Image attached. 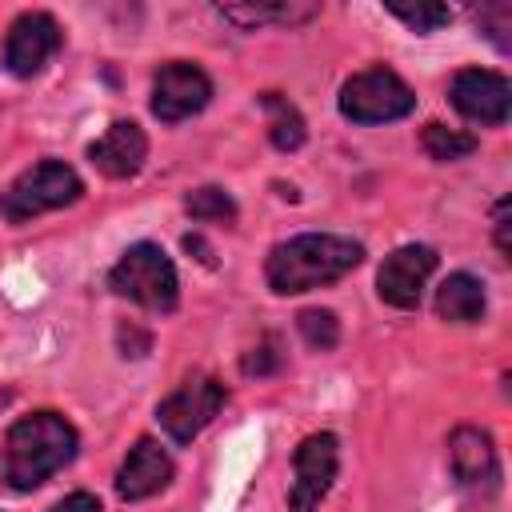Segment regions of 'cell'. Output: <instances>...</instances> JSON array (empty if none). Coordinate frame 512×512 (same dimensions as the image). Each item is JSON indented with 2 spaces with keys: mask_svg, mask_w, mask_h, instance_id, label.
<instances>
[{
  "mask_svg": "<svg viewBox=\"0 0 512 512\" xmlns=\"http://www.w3.org/2000/svg\"><path fill=\"white\" fill-rule=\"evenodd\" d=\"M364 260V248L352 236H332V232H304L268 252L264 276L276 296H296L324 288L340 276H348Z\"/></svg>",
  "mask_w": 512,
  "mask_h": 512,
  "instance_id": "cell-1",
  "label": "cell"
},
{
  "mask_svg": "<svg viewBox=\"0 0 512 512\" xmlns=\"http://www.w3.org/2000/svg\"><path fill=\"white\" fill-rule=\"evenodd\" d=\"M80 436L60 412H32L8 428L4 440V480L12 492L40 488L52 472L76 460Z\"/></svg>",
  "mask_w": 512,
  "mask_h": 512,
  "instance_id": "cell-2",
  "label": "cell"
},
{
  "mask_svg": "<svg viewBox=\"0 0 512 512\" xmlns=\"http://www.w3.org/2000/svg\"><path fill=\"white\" fill-rule=\"evenodd\" d=\"M108 284L116 296L148 308V312H172L180 300V280H176V264L168 260V252L152 240L132 244L108 272Z\"/></svg>",
  "mask_w": 512,
  "mask_h": 512,
  "instance_id": "cell-3",
  "label": "cell"
},
{
  "mask_svg": "<svg viewBox=\"0 0 512 512\" xmlns=\"http://www.w3.org/2000/svg\"><path fill=\"white\" fill-rule=\"evenodd\" d=\"M80 192H84V180L76 176V168H68L64 160H40V164H32L28 172H20L4 188L0 212H4L8 224H28L40 212L76 204Z\"/></svg>",
  "mask_w": 512,
  "mask_h": 512,
  "instance_id": "cell-4",
  "label": "cell"
},
{
  "mask_svg": "<svg viewBox=\"0 0 512 512\" xmlns=\"http://www.w3.org/2000/svg\"><path fill=\"white\" fill-rule=\"evenodd\" d=\"M412 108H416L412 88L384 64L348 76L340 88V112L352 124H388V120L408 116Z\"/></svg>",
  "mask_w": 512,
  "mask_h": 512,
  "instance_id": "cell-5",
  "label": "cell"
},
{
  "mask_svg": "<svg viewBox=\"0 0 512 512\" xmlns=\"http://www.w3.org/2000/svg\"><path fill=\"white\" fill-rule=\"evenodd\" d=\"M220 408H224V384L212 376H188L168 400H160L156 416L176 444H192L216 420Z\"/></svg>",
  "mask_w": 512,
  "mask_h": 512,
  "instance_id": "cell-6",
  "label": "cell"
},
{
  "mask_svg": "<svg viewBox=\"0 0 512 512\" xmlns=\"http://www.w3.org/2000/svg\"><path fill=\"white\" fill-rule=\"evenodd\" d=\"M340 468V440L332 432H312L300 440L296 456H292V492H288V508L292 512H316L320 500L328 496L332 480Z\"/></svg>",
  "mask_w": 512,
  "mask_h": 512,
  "instance_id": "cell-7",
  "label": "cell"
},
{
  "mask_svg": "<svg viewBox=\"0 0 512 512\" xmlns=\"http://www.w3.org/2000/svg\"><path fill=\"white\" fill-rule=\"evenodd\" d=\"M208 100H212V80H208L204 68H196L188 60L160 64V72L152 80V112H156V120H164V124L188 120Z\"/></svg>",
  "mask_w": 512,
  "mask_h": 512,
  "instance_id": "cell-8",
  "label": "cell"
},
{
  "mask_svg": "<svg viewBox=\"0 0 512 512\" xmlns=\"http://www.w3.org/2000/svg\"><path fill=\"white\" fill-rule=\"evenodd\" d=\"M432 272H436V252L428 244H404L392 256H384L376 272V292L392 308H416Z\"/></svg>",
  "mask_w": 512,
  "mask_h": 512,
  "instance_id": "cell-9",
  "label": "cell"
},
{
  "mask_svg": "<svg viewBox=\"0 0 512 512\" xmlns=\"http://www.w3.org/2000/svg\"><path fill=\"white\" fill-rule=\"evenodd\" d=\"M60 48V24L48 16V12H24L12 20L8 28V40H4V68L20 80L36 76L52 52Z\"/></svg>",
  "mask_w": 512,
  "mask_h": 512,
  "instance_id": "cell-10",
  "label": "cell"
},
{
  "mask_svg": "<svg viewBox=\"0 0 512 512\" xmlns=\"http://www.w3.org/2000/svg\"><path fill=\"white\" fill-rule=\"evenodd\" d=\"M448 96H452L456 112L476 124H504L508 108H512V88L492 68H460L448 84Z\"/></svg>",
  "mask_w": 512,
  "mask_h": 512,
  "instance_id": "cell-11",
  "label": "cell"
},
{
  "mask_svg": "<svg viewBox=\"0 0 512 512\" xmlns=\"http://www.w3.org/2000/svg\"><path fill=\"white\" fill-rule=\"evenodd\" d=\"M448 460H452V476L464 488L496 492V484H500V460H496V448H492V436L488 432H480L472 424L452 428V436H448Z\"/></svg>",
  "mask_w": 512,
  "mask_h": 512,
  "instance_id": "cell-12",
  "label": "cell"
},
{
  "mask_svg": "<svg viewBox=\"0 0 512 512\" xmlns=\"http://www.w3.org/2000/svg\"><path fill=\"white\" fill-rule=\"evenodd\" d=\"M172 480V456L156 440H136L116 472V492L120 500H148Z\"/></svg>",
  "mask_w": 512,
  "mask_h": 512,
  "instance_id": "cell-13",
  "label": "cell"
},
{
  "mask_svg": "<svg viewBox=\"0 0 512 512\" xmlns=\"http://www.w3.org/2000/svg\"><path fill=\"white\" fill-rule=\"evenodd\" d=\"M144 156H148V140H144L140 124H132V120H116L96 144H88V160L112 180L136 176L144 168Z\"/></svg>",
  "mask_w": 512,
  "mask_h": 512,
  "instance_id": "cell-14",
  "label": "cell"
},
{
  "mask_svg": "<svg viewBox=\"0 0 512 512\" xmlns=\"http://www.w3.org/2000/svg\"><path fill=\"white\" fill-rule=\"evenodd\" d=\"M484 284L468 272H452L440 288H436V312L440 320H452V324H476L484 320Z\"/></svg>",
  "mask_w": 512,
  "mask_h": 512,
  "instance_id": "cell-15",
  "label": "cell"
},
{
  "mask_svg": "<svg viewBox=\"0 0 512 512\" xmlns=\"http://www.w3.org/2000/svg\"><path fill=\"white\" fill-rule=\"evenodd\" d=\"M260 108L268 112V140H272V148L296 152L304 144V136H308L300 108L288 96H280V92H260Z\"/></svg>",
  "mask_w": 512,
  "mask_h": 512,
  "instance_id": "cell-16",
  "label": "cell"
},
{
  "mask_svg": "<svg viewBox=\"0 0 512 512\" xmlns=\"http://www.w3.org/2000/svg\"><path fill=\"white\" fill-rule=\"evenodd\" d=\"M316 12H320L316 4H292V0H284V4H228V8H220V16L240 24V28H256V24H288V28H296V24H308Z\"/></svg>",
  "mask_w": 512,
  "mask_h": 512,
  "instance_id": "cell-17",
  "label": "cell"
},
{
  "mask_svg": "<svg viewBox=\"0 0 512 512\" xmlns=\"http://www.w3.org/2000/svg\"><path fill=\"white\" fill-rule=\"evenodd\" d=\"M420 144H424V152H428L432 160H440V164L464 160V156L476 152V136H468V132H460V128H448V124H436V120L424 124Z\"/></svg>",
  "mask_w": 512,
  "mask_h": 512,
  "instance_id": "cell-18",
  "label": "cell"
},
{
  "mask_svg": "<svg viewBox=\"0 0 512 512\" xmlns=\"http://www.w3.org/2000/svg\"><path fill=\"white\" fill-rule=\"evenodd\" d=\"M184 208H188L192 220H224V224L236 220V200H232L224 188H216V184L188 192V196H184Z\"/></svg>",
  "mask_w": 512,
  "mask_h": 512,
  "instance_id": "cell-19",
  "label": "cell"
},
{
  "mask_svg": "<svg viewBox=\"0 0 512 512\" xmlns=\"http://www.w3.org/2000/svg\"><path fill=\"white\" fill-rule=\"evenodd\" d=\"M296 328H300V336H304L308 348L328 352V348L340 344V320H336V312H328V308H304V312L296 316Z\"/></svg>",
  "mask_w": 512,
  "mask_h": 512,
  "instance_id": "cell-20",
  "label": "cell"
},
{
  "mask_svg": "<svg viewBox=\"0 0 512 512\" xmlns=\"http://www.w3.org/2000/svg\"><path fill=\"white\" fill-rule=\"evenodd\" d=\"M388 12L396 20H404L412 32H436L440 24L452 20V8L448 4H388Z\"/></svg>",
  "mask_w": 512,
  "mask_h": 512,
  "instance_id": "cell-21",
  "label": "cell"
},
{
  "mask_svg": "<svg viewBox=\"0 0 512 512\" xmlns=\"http://www.w3.org/2000/svg\"><path fill=\"white\" fill-rule=\"evenodd\" d=\"M480 28H484V36L500 48V52H508L512 48V40H508V32H512V4H488V8H480Z\"/></svg>",
  "mask_w": 512,
  "mask_h": 512,
  "instance_id": "cell-22",
  "label": "cell"
},
{
  "mask_svg": "<svg viewBox=\"0 0 512 512\" xmlns=\"http://www.w3.org/2000/svg\"><path fill=\"white\" fill-rule=\"evenodd\" d=\"M280 364H284V356H280V348H276V340H272V336H268V340H260L252 352H244V360H240L244 376H272Z\"/></svg>",
  "mask_w": 512,
  "mask_h": 512,
  "instance_id": "cell-23",
  "label": "cell"
},
{
  "mask_svg": "<svg viewBox=\"0 0 512 512\" xmlns=\"http://www.w3.org/2000/svg\"><path fill=\"white\" fill-rule=\"evenodd\" d=\"M508 208H512V204H508V196H504V200L496 204V220H492V224H496V248H500L504 260L512 256V236H508V224H512V220H508Z\"/></svg>",
  "mask_w": 512,
  "mask_h": 512,
  "instance_id": "cell-24",
  "label": "cell"
},
{
  "mask_svg": "<svg viewBox=\"0 0 512 512\" xmlns=\"http://www.w3.org/2000/svg\"><path fill=\"white\" fill-rule=\"evenodd\" d=\"M48 512H104V508H100V500H96L92 492H72V496H64L60 504H52Z\"/></svg>",
  "mask_w": 512,
  "mask_h": 512,
  "instance_id": "cell-25",
  "label": "cell"
},
{
  "mask_svg": "<svg viewBox=\"0 0 512 512\" xmlns=\"http://www.w3.org/2000/svg\"><path fill=\"white\" fill-rule=\"evenodd\" d=\"M184 248H188V252H196V260H200V264L216 268V260H212V248H208L200 236H184Z\"/></svg>",
  "mask_w": 512,
  "mask_h": 512,
  "instance_id": "cell-26",
  "label": "cell"
}]
</instances>
